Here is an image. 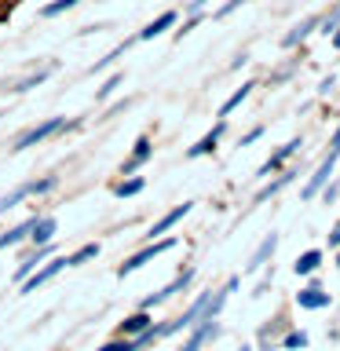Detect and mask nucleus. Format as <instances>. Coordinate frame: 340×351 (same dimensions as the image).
Here are the masks:
<instances>
[{"label":"nucleus","instance_id":"obj_28","mask_svg":"<svg viewBox=\"0 0 340 351\" xmlns=\"http://www.w3.org/2000/svg\"><path fill=\"white\" fill-rule=\"evenodd\" d=\"M117 84H121V77L114 73V77H110V81H106L103 88H99V99H110V95H114V88H117Z\"/></svg>","mask_w":340,"mask_h":351},{"label":"nucleus","instance_id":"obj_17","mask_svg":"<svg viewBox=\"0 0 340 351\" xmlns=\"http://www.w3.org/2000/svg\"><path fill=\"white\" fill-rule=\"evenodd\" d=\"M315 26H318V19H304L300 26H293V33H285V40H282V44H285V48H293V44H300V40H304Z\"/></svg>","mask_w":340,"mask_h":351},{"label":"nucleus","instance_id":"obj_25","mask_svg":"<svg viewBox=\"0 0 340 351\" xmlns=\"http://www.w3.org/2000/svg\"><path fill=\"white\" fill-rule=\"evenodd\" d=\"M139 191H143V180H128V183H121L114 194L117 197H132V194H139Z\"/></svg>","mask_w":340,"mask_h":351},{"label":"nucleus","instance_id":"obj_34","mask_svg":"<svg viewBox=\"0 0 340 351\" xmlns=\"http://www.w3.org/2000/svg\"><path fill=\"white\" fill-rule=\"evenodd\" d=\"M337 267H340V252H337Z\"/></svg>","mask_w":340,"mask_h":351},{"label":"nucleus","instance_id":"obj_21","mask_svg":"<svg viewBox=\"0 0 340 351\" xmlns=\"http://www.w3.org/2000/svg\"><path fill=\"white\" fill-rule=\"evenodd\" d=\"M252 88H256V84H241V88H238V92H234V95H230V99H227V103H223V106H219V117H227V114H230V110H234V106H241V99H245V95L252 92Z\"/></svg>","mask_w":340,"mask_h":351},{"label":"nucleus","instance_id":"obj_14","mask_svg":"<svg viewBox=\"0 0 340 351\" xmlns=\"http://www.w3.org/2000/svg\"><path fill=\"white\" fill-rule=\"evenodd\" d=\"M296 150H300V139H289V143H285V147H282L278 154H271V161H267V165H263V169H260V176H267L271 169H278V165H282L285 158H293Z\"/></svg>","mask_w":340,"mask_h":351},{"label":"nucleus","instance_id":"obj_33","mask_svg":"<svg viewBox=\"0 0 340 351\" xmlns=\"http://www.w3.org/2000/svg\"><path fill=\"white\" fill-rule=\"evenodd\" d=\"M333 44H337V48H340V29H337V33H333Z\"/></svg>","mask_w":340,"mask_h":351},{"label":"nucleus","instance_id":"obj_2","mask_svg":"<svg viewBox=\"0 0 340 351\" xmlns=\"http://www.w3.org/2000/svg\"><path fill=\"white\" fill-rule=\"evenodd\" d=\"M172 245H175V241H172V238H165V241H154V245H147V249H139L136 256H128V263H121V267H117V274H121V278H125V274H132V271H139L143 263H150L154 256H161V252H169Z\"/></svg>","mask_w":340,"mask_h":351},{"label":"nucleus","instance_id":"obj_22","mask_svg":"<svg viewBox=\"0 0 340 351\" xmlns=\"http://www.w3.org/2000/svg\"><path fill=\"white\" fill-rule=\"evenodd\" d=\"M92 256H99V245H95V241H92V245H81L73 256H66V267H77V263H84V260H92Z\"/></svg>","mask_w":340,"mask_h":351},{"label":"nucleus","instance_id":"obj_3","mask_svg":"<svg viewBox=\"0 0 340 351\" xmlns=\"http://www.w3.org/2000/svg\"><path fill=\"white\" fill-rule=\"evenodd\" d=\"M55 186V176H48V180H40V183H22V186H15L11 194H4L0 197V216L8 213V208H15L22 197H29V194H44V191H51Z\"/></svg>","mask_w":340,"mask_h":351},{"label":"nucleus","instance_id":"obj_18","mask_svg":"<svg viewBox=\"0 0 340 351\" xmlns=\"http://www.w3.org/2000/svg\"><path fill=\"white\" fill-rule=\"evenodd\" d=\"M318 263H322V252H318V249H307L304 256L293 263V271H296V274H311V271L318 267Z\"/></svg>","mask_w":340,"mask_h":351},{"label":"nucleus","instance_id":"obj_10","mask_svg":"<svg viewBox=\"0 0 340 351\" xmlns=\"http://www.w3.org/2000/svg\"><path fill=\"white\" fill-rule=\"evenodd\" d=\"M191 208H194L191 202H183V205H175V208H172V213H165V216L158 219V223H154V227H150V238H154V234H165V230H169L172 223H180V219H183L186 213H191Z\"/></svg>","mask_w":340,"mask_h":351},{"label":"nucleus","instance_id":"obj_35","mask_svg":"<svg viewBox=\"0 0 340 351\" xmlns=\"http://www.w3.org/2000/svg\"><path fill=\"white\" fill-rule=\"evenodd\" d=\"M241 351H249V348H241Z\"/></svg>","mask_w":340,"mask_h":351},{"label":"nucleus","instance_id":"obj_19","mask_svg":"<svg viewBox=\"0 0 340 351\" xmlns=\"http://www.w3.org/2000/svg\"><path fill=\"white\" fill-rule=\"evenodd\" d=\"M147 158H150V139H147V136H139V139H136V154H132V161L125 165V172H136Z\"/></svg>","mask_w":340,"mask_h":351},{"label":"nucleus","instance_id":"obj_15","mask_svg":"<svg viewBox=\"0 0 340 351\" xmlns=\"http://www.w3.org/2000/svg\"><path fill=\"white\" fill-rule=\"evenodd\" d=\"M274 245H278V234H267V238H263V245L252 252V260H249V271H260V267H263V260H267L271 252H274Z\"/></svg>","mask_w":340,"mask_h":351},{"label":"nucleus","instance_id":"obj_31","mask_svg":"<svg viewBox=\"0 0 340 351\" xmlns=\"http://www.w3.org/2000/svg\"><path fill=\"white\" fill-rule=\"evenodd\" d=\"M202 4H205V0H191V11H194V15L202 11Z\"/></svg>","mask_w":340,"mask_h":351},{"label":"nucleus","instance_id":"obj_32","mask_svg":"<svg viewBox=\"0 0 340 351\" xmlns=\"http://www.w3.org/2000/svg\"><path fill=\"white\" fill-rule=\"evenodd\" d=\"M333 154H340V128H337V136H333Z\"/></svg>","mask_w":340,"mask_h":351},{"label":"nucleus","instance_id":"obj_5","mask_svg":"<svg viewBox=\"0 0 340 351\" xmlns=\"http://www.w3.org/2000/svg\"><path fill=\"white\" fill-rule=\"evenodd\" d=\"M337 158H340V154L329 150V158H326L322 165H318V172L311 176V183L304 186V197H315V194H318V191H322V186L329 183V176H333V165H337Z\"/></svg>","mask_w":340,"mask_h":351},{"label":"nucleus","instance_id":"obj_4","mask_svg":"<svg viewBox=\"0 0 340 351\" xmlns=\"http://www.w3.org/2000/svg\"><path fill=\"white\" fill-rule=\"evenodd\" d=\"M62 267H66V256H55V260H48L40 271H33V274H26V278H22V293H33L37 285L51 282V278H55V274H59Z\"/></svg>","mask_w":340,"mask_h":351},{"label":"nucleus","instance_id":"obj_9","mask_svg":"<svg viewBox=\"0 0 340 351\" xmlns=\"http://www.w3.org/2000/svg\"><path fill=\"white\" fill-rule=\"evenodd\" d=\"M33 245H48L51 234L59 230V223H55V216H40V219H33Z\"/></svg>","mask_w":340,"mask_h":351},{"label":"nucleus","instance_id":"obj_12","mask_svg":"<svg viewBox=\"0 0 340 351\" xmlns=\"http://www.w3.org/2000/svg\"><path fill=\"white\" fill-rule=\"evenodd\" d=\"M219 136H223V121H219V125L208 132L205 139H197V147H191V154H186V158H202V154H212L216 143H219Z\"/></svg>","mask_w":340,"mask_h":351},{"label":"nucleus","instance_id":"obj_23","mask_svg":"<svg viewBox=\"0 0 340 351\" xmlns=\"http://www.w3.org/2000/svg\"><path fill=\"white\" fill-rule=\"evenodd\" d=\"M289 180H293V172H285V176H278V180H274L271 186H263V191L256 194V202H263V197H271L274 191H282V186H285V183H289Z\"/></svg>","mask_w":340,"mask_h":351},{"label":"nucleus","instance_id":"obj_1","mask_svg":"<svg viewBox=\"0 0 340 351\" xmlns=\"http://www.w3.org/2000/svg\"><path fill=\"white\" fill-rule=\"evenodd\" d=\"M66 125V117H48V121H40V125H33L29 132H22V136L15 139V147L11 150H26V147H33V143H40V139H48V136H55Z\"/></svg>","mask_w":340,"mask_h":351},{"label":"nucleus","instance_id":"obj_30","mask_svg":"<svg viewBox=\"0 0 340 351\" xmlns=\"http://www.w3.org/2000/svg\"><path fill=\"white\" fill-rule=\"evenodd\" d=\"M329 245H340V223H337L333 230H329Z\"/></svg>","mask_w":340,"mask_h":351},{"label":"nucleus","instance_id":"obj_29","mask_svg":"<svg viewBox=\"0 0 340 351\" xmlns=\"http://www.w3.org/2000/svg\"><path fill=\"white\" fill-rule=\"evenodd\" d=\"M285 348H307V333H289L285 337Z\"/></svg>","mask_w":340,"mask_h":351},{"label":"nucleus","instance_id":"obj_26","mask_svg":"<svg viewBox=\"0 0 340 351\" xmlns=\"http://www.w3.org/2000/svg\"><path fill=\"white\" fill-rule=\"evenodd\" d=\"M337 22H340V4H337L333 11H329L326 19H322V33H326V37H329V33H337Z\"/></svg>","mask_w":340,"mask_h":351},{"label":"nucleus","instance_id":"obj_27","mask_svg":"<svg viewBox=\"0 0 340 351\" xmlns=\"http://www.w3.org/2000/svg\"><path fill=\"white\" fill-rule=\"evenodd\" d=\"M99 351H136V340H110Z\"/></svg>","mask_w":340,"mask_h":351},{"label":"nucleus","instance_id":"obj_20","mask_svg":"<svg viewBox=\"0 0 340 351\" xmlns=\"http://www.w3.org/2000/svg\"><path fill=\"white\" fill-rule=\"evenodd\" d=\"M29 227H33V219H26V223H19V227H11L8 234H0V249H8V245H15V241H22L29 234Z\"/></svg>","mask_w":340,"mask_h":351},{"label":"nucleus","instance_id":"obj_13","mask_svg":"<svg viewBox=\"0 0 340 351\" xmlns=\"http://www.w3.org/2000/svg\"><path fill=\"white\" fill-rule=\"evenodd\" d=\"M150 326H154V318H150L147 311H136L132 318H125V322H121V333H147Z\"/></svg>","mask_w":340,"mask_h":351},{"label":"nucleus","instance_id":"obj_11","mask_svg":"<svg viewBox=\"0 0 340 351\" xmlns=\"http://www.w3.org/2000/svg\"><path fill=\"white\" fill-rule=\"evenodd\" d=\"M172 22H175V11H165V15H158L147 29H139V40H154V37H161V33L169 29Z\"/></svg>","mask_w":340,"mask_h":351},{"label":"nucleus","instance_id":"obj_24","mask_svg":"<svg viewBox=\"0 0 340 351\" xmlns=\"http://www.w3.org/2000/svg\"><path fill=\"white\" fill-rule=\"evenodd\" d=\"M81 0H55V4H48L44 8V19H51V15H59V11H70V8H77Z\"/></svg>","mask_w":340,"mask_h":351},{"label":"nucleus","instance_id":"obj_8","mask_svg":"<svg viewBox=\"0 0 340 351\" xmlns=\"http://www.w3.org/2000/svg\"><path fill=\"white\" fill-rule=\"evenodd\" d=\"M296 304L307 307V311H318V307H326V304H329V293H326V289H318V285H307V289L296 293Z\"/></svg>","mask_w":340,"mask_h":351},{"label":"nucleus","instance_id":"obj_7","mask_svg":"<svg viewBox=\"0 0 340 351\" xmlns=\"http://www.w3.org/2000/svg\"><path fill=\"white\" fill-rule=\"evenodd\" d=\"M191 278H194V271H183L180 278H172V282L165 285L161 293H154V296H147V300H143V311H147V307H154V304H161V300H169V296H172V293H180V289H183V285L191 282Z\"/></svg>","mask_w":340,"mask_h":351},{"label":"nucleus","instance_id":"obj_6","mask_svg":"<svg viewBox=\"0 0 340 351\" xmlns=\"http://www.w3.org/2000/svg\"><path fill=\"white\" fill-rule=\"evenodd\" d=\"M212 337H219V326H216V318H202V326L194 329L191 337H186V344L180 348V351H197L205 344V340H212Z\"/></svg>","mask_w":340,"mask_h":351},{"label":"nucleus","instance_id":"obj_16","mask_svg":"<svg viewBox=\"0 0 340 351\" xmlns=\"http://www.w3.org/2000/svg\"><path fill=\"white\" fill-rule=\"evenodd\" d=\"M44 256H48V245H40L37 252H33V256H26V260H22V263H19V271H15V278L22 282L26 274H33V271H37V263H44Z\"/></svg>","mask_w":340,"mask_h":351}]
</instances>
